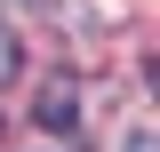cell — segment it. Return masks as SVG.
<instances>
[{
    "label": "cell",
    "instance_id": "6da1fadb",
    "mask_svg": "<svg viewBox=\"0 0 160 152\" xmlns=\"http://www.w3.org/2000/svg\"><path fill=\"white\" fill-rule=\"evenodd\" d=\"M32 120L64 136V128L80 120V88H72V80H48V88H40V104H32Z\"/></svg>",
    "mask_w": 160,
    "mask_h": 152
},
{
    "label": "cell",
    "instance_id": "7a4b0ae2",
    "mask_svg": "<svg viewBox=\"0 0 160 152\" xmlns=\"http://www.w3.org/2000/svg\"><path fill=\"white\" fill-rule=\"evenodd\" d=\"M24 72V48H16V32H8V24H0V88H8V80Z\"/></svg>",
    "mask_w": 160,
    "mask_h": 152
},
{
    "label": "cell",
    "instance_id": "3957f363",
    "mask_svg": "<svg viewBox=\"0 0 160 152\" xmlns=\"http://www.w3.org/2000/svg\"><path fill=\"white\" fill-rule=\"evenodd\" d=\"M128 152H152V128H136V136H128Z\"/></svg>",
    "mask_w": 160,
    "mask_h": 152
}]
</instances>
